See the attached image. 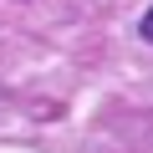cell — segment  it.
<instances>
[{
    "label": "cell",
    "instance_id": "1",
    "mask_svg": "<svg viewBox=\"0 0 153 153\" xmlns=\"http://www.w3.org/2000/svg\"><path fill=\"white\" fill-rule=\"evenodd\" d=\"M138 31H143V41H153V10L143 16V26H138Z\"/></svg>",
    "mask_w": 153,
    "mask_h": 153
}]
</instances>
